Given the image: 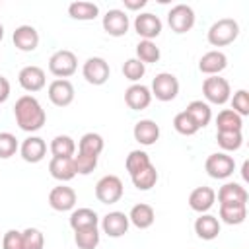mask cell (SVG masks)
<instances>
[{
	"mask_svg": "<svg viewBox=\"0 0 249 249\" xmlns=\"http://www.w3.org/2000/svg\"><path fill=\"white\" fill-rule=\"evenodd\" d=\"M195 233L204 241L216 239L220 233V220L212 214H200L195 220Z\"/></svg>",
	"mask_w": 249,
	"mask_h": 249,
	"instance_id": "obj_23",
	"label": "cell"
},
{
	"mask_svg": "<svg viewBox=\"0 0 249 249\" xmlns=\"http://www.w3.org/2000/svg\"><path fill=\"white\" fill-rule=\"evenodd\" d=\"M202 95L206 99V103H214V105H224L230 101L231 97V88L230 82L226 78L220 76H208L202 82Z\"/></svg>",
	"mask_w": 249,
	"mask_h": 249,
	"instance_id": "obj_4",
	"label": "cell"
},
{
	"mask_svg": "<svg viewBox=\"0 0 249 249\" xmlns=\"http://www.w3.org/2000/svg\"><path fill=\"white\" fill-rule=\"evenodd\" d=\"M2 37H4V25L0 23V41H2Z\"/></svg>",
	"mask_w": 249,
	"mask_h": 249,
	"instance_id": "obj_48",
	"label": "cell"
},
{
	"mask_svg": "<svg viewBox=\"0 0 249 249\" xmlns=\"http://www.w3.org/2000/svg\"><path fill=\"white\" fill-rule=\"evenodd\" d=\"M247 218V204L241 202H228L220 204V220L228 226H237L243 224Z\"/></svg>",
	"mask_w": 249,
	"mask_h": 249,
	"instance_id": "obj_25",
	"label": "cell"
},
{
	"mask_svg": "<svg viewBox=\"0 0 249 249\" xmlns=\"http://www.w3.org/2000/svg\"><path fill=\"white\" fill-rule=\"evenodd\" d=\"M74 160V169H76V175H89L95 167H97V156H89V154H84V152H78L72 156Z\"/></svg>",
	"mask_w": 249,
	"mask_h": 249,
	"instance_id": "obj_38",
	"label": "cell"
},
{
	"mask_svg": "<svg viewBox=\"0 0 249 249\" xmlns=\"http://www.w3.org/2000/svg\"><path fill=\"white\" fill-rule=\"evenodd\" d=\"M68 16L78 21H89L99 16V6L93 2H88V0H78L68 6Z\"/></svg>",
	"mask_w": 249,
	"mask_h": 249,
	"instance_id": "obj_28",
	"label": "cell"
},
{
	"mask_svg": "<svg viewBox=\"0 0 249 249\" xmlns=\"http://www.w3.org/2000/svg\"><path fill=\"white\" fill-rule=\"evenodd\" d=\"M99 226V216L91 208H76L70 214V228L74 231L84 230V228H97Z\"/></svg>",
	"mask_w": 249,
	"mask_h": 249,
	"instance_id": "obj_27",
	"label": "cell"
},
{
	"mask_svg": "<svg viewBox=\"0 0 249 249\" xmlns=\"http://www.w3.org/2000/svg\"><path fill=\"white\" fill-rule=\"evenodd\" d=\"M23 237V249H43L45 247V235L37 228H25L21 231Z\"/></svg>",
	"mask_w": 249,
	"mask_h": 249,
	"instance_id": "obj_41",
	"label": "cell"
},
{
	"mask_svg": "<svg viewBox=\"0 0 249 249\" xmlns=\"http://www.w3.org/2000/svg\"><path fill=\"white\" fill-rule=\"evenodd\" d=\"M128 222H130L132 226H136L138 230H148V228L156 222V212H154V208H152L150 204L138 202V204H134V206L130 208V212H128Z\"/></svg>",
	"mask_w": 249,
	"mask_h": 249,
	"instance_id": "obj_22",
	"label": "cell"
},
{
	"mask_svg": "<svg viewBox=\"0 0 249 249\" xmlns=\"http://www.w3.org/2000/svg\"><path fill=\"white\" fill-rule=\"evenodd\" d=\"M123 2H124V8L132 10V12H136V10H140V8H144L148 4L146 0H123Z\"/></svg>",
	"mask_w": 249,
	"mask_h": 249,
	"instance_id": "obj_46",
	"label": "cell"
},
{
	"mask_svg": "<svg viewBox=\"0 0 249 249\" xmlns=\"http://www.w3.org/2000/svg\"><path fill=\"white\" fill-rule=\"evenodd\" d=\"M218 202L220 204H228V202L247 204V191L239 183H224L218 189Z\"/></svg>",
	"mask_w": 249,
	"mask_h": 249,
	"instance_id": "obj_29",
	"label": "cell"
},
{
	"mask_svg": "<svg viewBox=\"0 0 249 249\" xmlns=\"http://www.w3.org/2000/svg\"><path fill=\"white\" fill-rule=\"evenodd\" d=\"M49 150H51L53 158H72L76 154V142L68 134H58L51 140Z\"/></svg>",
	"mask_w": 249,
	"mask_h": 249,
	"instance_id": "obj_30",
	"label": "cell"
},
{
	"mask_svg": "<svg viewBox=\"0 0 249 249\" xmlns=\"http://www.w3.org/2000/svg\"><path fill=\"white\" fill-rule=\"evenodd\" d=\"M185 113L195 121V124L198 126V130L204 128V126L212 121V109H210V105H208L206 101H202V99H195V101H191V103L187 105Z\"/></svg>",
	"mask_w": 249,
	"mask_h": 249,
	"instance_id": "obj_26",
	"label": "cell"
},
{
	"mask_svg": "<svg viewBox=\"0 0 249 249\" xmlns=\"http://www.w3.org/2000/svg\"><path fill=\"white\" fill-rule=\"evenodd\" d=\"M237 35H239V23L233 18H222L210 25L206 39L212 47H226L233 43Z\"/></svg>",
	"mask_w": 249,
	"mask_h": 249,
	"instance_id": "obj_2",
	"label": "cell"
},
{
	"mask_svg": "<svg viewBox=\"0 0 249 249\" xmlns=\"http://www.w3.org/2000/svg\"><path fill=\"white\" fill-rule=\"evenodd\" d=\"M19 150L18 138L12 132H0V160L12 158Z\"/></svg>",
	"mask_w": 249,
	"mask_h": 249,
	"instance_id": "obj_42",
	"label": "cell"
},
{
	"mask_svg": "<svg viewBox=\"0 0 249 249\" xmlns=\"http://www.w3.org/2000/svg\"><path fill=\"white\" fill-rule=\"evenodd\" d=\"M123 74H124L126 80H130V82L136 84V82L146 74V64H142L136 56H134V58H128V60H124V64H123Z\"/></svg>",
	"mask_w": 249,
	"mask_h": 249,
	"instance_id": "obj_40",
	"label": "cell"
},
{
	"mask_svg": "<svg viewBox=\"0 0 249 249\" xmlns=\"http://www.w3.org/2000/svg\"><path fill=\"white\" fill-rule=\"evenodd\" d=\"M247 169H249V161H245V163H243V169H241V173H243V179H245V181L249 179V177H247Z\"/></svg>",
	"mask_w": 249,
	"mask_h": 249,
	"instance_id": "obj_47",
	"label": "cell"
},
{
	"mask_svg": "<svg viewBox=\"0 0 249 249\" xmlns=\"http://www.w3.org/2000/svg\"><path fill=\"white\" fill-rule=\"evenodd\" d=\"M216 128L218 130H241L243 128V117H239L231 109H222L216 117Z\"/></svg>",
	"mask_w": 249,
	"mask_h": 249,
	"instance_id": "obj_34",
	"label": "cell"
},
{
	"mask_svg": "<svg viewBox=\"0 0 249 249\" xmlns=\"http://www.w3.org/2000/svg\"><path fill=\"white\" fill-rule=\"evenodd\" d=\"M152 161H150V156L144 152V150H132L128 156H126V161H124V167L128 171V175L132 177L134 173L142 171L144 167H148Z\"/></svg>",
	"mask_w": 249,
	"mask_h": 249,
	"instance_id": "obj_37",
	"label": "cell"
},
{
	"mask_svg": "<svg viewBox=\"0 0 249 249\" xmlns=\"http://www.w3.org/2000/svg\"><path fill=\"white\" fill-rule=\"evenodd\" d=\"M161 19L152 12H142L134 18V31L146 41L156 39L161 33Z\"/></svg>",
	"mask_w": 249,
	"mask_h": 249,
	"instance_id": "obj_13",
	"label": "cell"
},
{
	"mask_svg": "<svg viewBox=\"0 0 249 249\" xmlns=\"http://www.w3.org/2000/svg\"><path fill=\"white\" fill-rule=\"evenodd\" d=\"M128 214L124 212H119V210H113V212H107L103 218H101V230L103 233H107L109 237H123L126 231H128Z\"/></svg>",
	"mask_w": 249,
	"mask_h": 249,
	"instance_id": "obj_15",
	"label": "cell"
},
{
	"mask_svg": "<svg viewBox=\"0 0 249 249\" xmlns=\"http://www.w3.org/2000/svg\"><path fill=\"white\" fill-rule=\"evenodd\" d=\"M2 249H23V237L18 230H8L2 237Z\"/></svg>",
	"mask_w": 249,
	"mask_h": 249,
	"instance_id": "obj_44",
	"label": "cell"
},
{
	"mask_svg": "<svg viewBox=\"0 0 249 249\" xmlns=\"http://www.w3.org/2000/svg\"><path fill=\"white\" fill-rule=\"evenodd\" d=\"M216 142L224 152H235L243 144V134L241 130H218Z\"/></svg>",
	"mask_w": 249,
	"mask_h": 249,
	"instance_id": "obj_32",
	"label": "cell"
},
{
	"mask_svg": "<svg viewBox=\"0 0 249 249\" xmlns=\"http://www.w3.org/2000/svg\"><path fill=\"white\" fill-rule=\"evenodd\" d=\"M78 70V58L72 51L60 49L51 54L49 58V72L60 80H68L74 72Z\"/></svg>",
	"mask_w": 249,
	"mask_h": 249,
	"instance_id": "obj_3",
	"label": "cell"
},
{
	"mask_svg": "<svg viewBox=\"0 0 249 249\" xmlns=\"http://www.w3.org/2000/svg\"><path fill=\"white\" fill-rule=\"evenodd\" d=\"M99 239H101L99 228H84L74 231V241L78 249H95L99 245Z\"/></svg>",
	"mask_w": 249,
	"mask_h": 249,
	"instance_id": "obj_35",
	"label": "cell"
},
{
	"mask_svg": "<svg viewBox=\"0 0 249 249\" xmlns=\"http://www.w3.org/2000/svg\"><path fill=\"white\" fill-rule=\"evenodd\" d=\"M18 82H19V86H21L25 91L35 93V91H39V89L45 88L47 76H45V70H43L41 66L31 64V66H23V68L19 70Z\"/></svg>",
	"mask_w": 249,
	"mask_h": 249,
	"instance_id": "obj_14",
	"label": "cell"
},
{
	"mask_svg": "<svg viewBox=\"0 0 249 249\" xmlns=\"http://www.w3.org/2000/svg\"><path fill=\"white\" fill-rule=\"evenodd\" d=\"M19 156L27 163H39L47 156V142L41 136H27L19 146Z\"/></svg>",
	"mask_w": 249,
	"mask_h": 249,
	"instance_id": "obj_16",
	"label": "cell"
},
{
	"mask_svg": "<svg viewBox=\"0 0 249 249\" xmlns=\"http://www.w3.org/2000/svg\"><path fill=\"white\" fill-rule=\"evenodd\" d=\"M47 93H49L51 103L56 105V107H68L74 101V95H76L72 82L70 80H60V78H56L49 84Z\"/></svg>",
	"mask_w": 249,
	"mask_h": 249,
	"instance_id": "obj_10",
	"label": "cell"
},
{
	"mask_svg": "<svg viewBox=\"0 0 249 249\" xmlns=\"http://www.w3.org/2000/svg\"><path fill=\"white\" fill-rule=\"evenodd\" d=\"M228 66V56L222 51H208L198 60V70L206 76H218Z\"/></svg>",
	"mask_w": 249,
	"mask_h": 249,
	"instance_id": "obj_21",
	"label": "cell"
},
{
	"mask_svg": "<svg viewBox=\"0 0 249 249\" xmlns=\"http://www.w3.org/2000/svg\"><path fill=\"white\" fill-rule=\"evenodd\" d=\"M130 179H132V185H134L138 191H150V189L156 187V183H158V169H156L154 163H150V165L144 167L142 171L134 173Z\"/></svg>",
	"mask_w": 249,
	"mask_h": 249,
	"instance_id": "obj_33",
	"label": "cell"
},
{
	"mask_svg": "<svg viewBox=\"0 0 249 249\" xmlns=\"http://www.w3.org/2000/svg\"><path fill=\"white\" fill-rule=\"evenodd\" d=\"M216 202V191L212 187H196L191 191L189 195V206L191 210L198 212V214H206Z\"/></svg>",
	"mask_w": 249,
	"mask_h": 249,
	"instance_id": "obj_17",
	"label": "cell"
},
{
	"mask_svg": "<svg viewBox=\"0 0 249 249\" xmlns=\"http://www.w3.org/2000/svg\"><path fill=\"white\" fill-rule=\"evenodd\" d=\"M150 91L158 101H173L179 93V80L171 72H160L152 80Z\"/></svg>",
	"mask_w": 249,
	"mask_h": 249,
	"instance_id": "obj_6",
	"label": "cell"
},
{
	"mask_svg": "<svg viewBox=\"0 0 249 249\" xmlns=\"http://www.w3.org/2000/svg\"><path fill=\"white\" fill-rule=\"evenodd\" d=\"M231 111H235L239 117L249 115V91L247 89H237L231 97Z\"/></svg>",
	"mask_w": 249,
	"mask_h": 249,
	"instance_id": "obj_43",
	"label": "cell"
},
{
	"mask_svg": "<svg viewBox=\"0 0 249 249\" xmlns=\"http://www.w3.org/2000/svg\"><path fill=\"white\" fill-rule=\"evenodd\" d=\"M82 74L86 78L88 84L91 86H103L107 80H109V74H111V68H109V62L101 56H89L84 66H82Z\"/></svg>",
	"mask_w": 249,
	"mask_h": 249,
	"instance_id": "obj_9",
	"label": "cell"
},
{
	"mask_svg": "<svg viewBox=\"0 0 249 249\" xmlns=\"http://www.w3.org/2000/svg\"><path fill=\"white\" fill-rule=\"evenodd\" d=\"M14 47L21 53H31L39 47V33L33 25H19L12 35Z\"/></svg>",
	"mask_w": 249,
	"mask_h": 249,
	"instance_id": "obj_18",
	"label": "cell"
},
{
	"mask_svg": "<svg viewBox=\"0 0 249 249\" xmlns=\"http://www.w3.org/2000/svg\"><path fill=\"white\" fill-rule=\"evenodd\" d=\"M124 187L123 181L117 175H103L97 183H95V198L101 204H115L123 198Z\"/></svg>",
	"mask_w": 249,
	"mask_h": 249,
	"instance_id": "obj_5",
	"label": "cell"
},
{
	"mask_svg": "<svg viewBox=\"0 0 249 249\" xmlns=\"http://www.w3.org/2000/svg\"><path fill=\"white\" fill-rule=\"evenodd\" d=\"M76 200H78L76 191H74L72 187L62 185V183H60L58 187L51 189V193H49V204H51V208L56 210V212H68V210H74Z\"/></svg>",
	"mask_w": 249,
	"mask_h": 249,
	"instance_id": "obj_11",
	"label": "cell"
},
{
	"mask_svg": "<svg viewBox=\"0 0 249 249\" xmlns=\"http://www.w3.org/2000/svg\"><path fill=\"white\" fill-rule=\"evenodd\" d=\"M161 56L160 53V47L154 43V41H146V39H140V43L136 45V58L142 62V64H152V62H158Z\"/></svg>",
	"mask_w": 249,
	"mask_h": 249,
	"instance_id": "obj_36",
	"label": "cell"
},
{
	"mask_svg": "<svg viewBox=\"0 0 249 249\" xmlns=\"http://www.w3.org/2000/svg\"><path fill=\"white\" fill-rule=\"evenodd\" d=\"M103 29L111 35V37H123L126 35L128 27H130V19L126 16L124 10H119V8H113V10H107V14L103 16Z\"/></svg>",
	"mask_w": 249,
	"mask_h": 249,
	"instance_id": "obj_12",
	"label": "cell"
},
{
	"mask_svg": "<svg viewBox=\"0 0 249 249\" xmlns=\"http://www.w3.org/2000/svg\"><path fill=\"white\" fill-rule=\"evenodd\" d=\"M124 103L132 111H142L152 103V91L144 84H132L124 91Z\"/></svg>",
	"mask_w": 249,
	"mask_h": 249,
	"instance_id": "obj_19",
	"label": "cell"
},
{
	"mask_svg": "<svg viewBox=\"0 0 249 249\" xmlns=\"http://www.w3.org/2000/svg\"><path fill=\"white\" fill-rule=\"evenodd\" d=\"M103 148H105L103 136L97 134V132H86L78 142V152H84V154H89V156H97V158L103 152Z\"/></svg>",
	"mask_w": 249,
	"mask_h": 249,
	"instance_id": "obj_31",
	"label": "cell"
},
{
	"mask_svg": "<svg viewBox=\"0 0 249 249\" xmlns=\"http://www.w3.org/2000/svg\"><path fill=\"white\" fill-rule=\"evenodd\" d=\"M173 128H175L179 134H183V136H193V134L198 132V126L195 124V121H193L185 111H181V113H177V115L173 117Z\"/></svg>",
	"mask_w": 249,
	"mask_h": 249,
	"instance_id": "obj_39",
	"label": "cell"
},
{
	"mask_svg": "<svg viewBox=\"0 0 249 249\" xmlns=\"http://www.w3.org/2000/svg\"><path fill=\"white\" fill-rule=\"evenodd\" d=\"M8 97H10V82L8 78L0 76V103L8 101Z\"/></svg>",
	"mask_w": 249,
	"mask_h": 249,
	"instance_id": "obj_45",
	"label": "cell"
},
{
	"mask_svg": "<svg viewBox=\"0 0 249 249\" xmlns=\"http://www.w3.org/2000/svg\"><path fill=\"white\" fill-rule=\"evenodd\" d=\"M14 117L21 130L25 132H37L43 128L47 121V113L37 97L33 95H21L14 105Z\"/></svg>",
	"mask_w": 249,
	"mask_h": 249,
	"instance_id": "obj_1",
	"label": "cell"
},
{
	"mask_svg": "<svg viewBox=\"0 0 249 249\" xmlns=\"http://www.w3.org/2000/svg\"><path fill=\"white\" fill-rule=\"evenodd\" d=\"M167 23L173 33H187L195 25V10L187 4H175L167 14Z\"/></svg>",
	"mask_w": 249,
	"mask_h": 249,
	"instance_id": "obj_8",
	"label": "cell"
},
{
	"mask_svg": "<svg viewBox=\"0 0 249 249\" xmlns=\"http://www.w3.org/2000/svg\"><path fill=\"white\" fill-rule=\"evenodd\" d=\"M204 169L212 179H228L235 171V161L226 152H216L206 158Z\"/></svg>",
	"mask_w": 249,
	"mask_h": 249,
	"instance_id": "obj_7",
	"label": "cell"
},
{
	"mask_svg": "<svg viewBox=\"0 0 249 249\" xmlns=\"http://www.w3.org/2000/svg\"><path fill=\"white\" fill-rule=\"evenodd\" d=\"M49 171L60 183L72 181L76 177V169H74V160L72 158H51Z\"/></svg>",
	"mask_w": 249,
	"mask_h": 249,
	"instance_id": "obj_24",
	"label": "cell"
},
{
	"mask_svg": "<svg viewBox=\"0 0 249 249\" xmlns=\"http://www.w3.org/2000/svg\"><path fill=\"white\" fill-rule=\"evenodd\" d=\"M132 136H134V140L138 144L152 146L160 138V124L156 121H152V119H140L132 128Z\"/></svg>",
	"mask_w": 249,
	"mask_h": 249,
	"instance_id": "obj_20",
	"label": "cell"
}]
</instances>
